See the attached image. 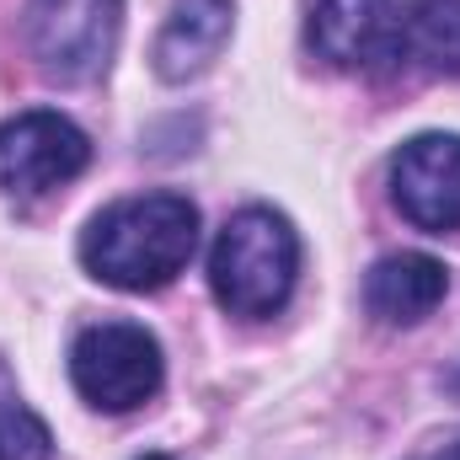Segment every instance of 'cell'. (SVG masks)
<instances>
[{"label": "cell", "mask_w": 460, "mask_h": 460, "mask_svg": "<svg viewBox=\"0 0 460 460\" xmlns=\"http://www.w3.org/2000/svg\"><path fill=\"white\" fill-rule=\"evenodd\" d=\"M139 460H172V456H139Z\"/></svg>", "instance_id": "cell-13"}, {"label": "cell", "mask_w": 460, "mask_h": 460, "mask_svg": "<svg viewBox=\"0 0 460 460\" xmlns=\"http://www.w3.org/2000/svg\"><path fill=\"white\" fill-rule=\"evenodd\" d=\"M235 27V5L230 0H177V11L166 16L161 38H155V75L182 86L193 75H204L230 43Z\"/></svg>", "instance_id": "cell-9"}, {"label": "cell", "mask_w": 460, "mask_h": 460, "mask_svg": "<svg viewBox=\"0 0 460 460\" xmlns=\"http://www.w3.org/2000/svg\"><path fill=\"white\" fill-rule=\"evenodd\" d=\"M123 0H32L27 5V49L38 70L59 86L97 81L118 54Z\"/></svg>", "instance_id": "cell-3"}, {"label": "cell", "mask_w": 460, "mask_h": 460, "mask_svg": "<svg viewBox=\"0 0 460 460\" xmlns=\"http://www.w3.org/2000/svg\"><path fill=\"white\" fill-rule=\"evenodd\" d=\"M92 166V139L65 113L32 108L0 123V193L43 199Z\"/></svg>", "instance_id": "cell-5"}, {"label": "cell", "mask_w": 460, "mask_h": 460, "mask_svg": "<svg viewBox=\"0 0 460 460\" xmlns=\"http://www.w3.org/2000/svg\"><path fill=\"white\" fill-rule=\"evenodd\" d=\"M439 460H460V445H450V450H445V456H439Z\"/></svg>", "instance_id": "cell-12"}, {"label": "cell", "mask_w": 460, "mask_h": 460, "mask_svg": "<svg viewBox=\"0 0 460 460\" xmlns=\"http://www.w3.org/2000/svg\"><path fill=\"white\" fill-rule=\"evenodd\" d=\"M391 199L429 235L460 230V134H418L391 155Z\"/></svg>", "instance_id": "cell-7"}, {"label": "cell", "mask_w": 460, "mask_h": 460, "mask_svg": "<svg viewBox=\"0 0 460 460\" xmlns=\"http://www.w3.org/2000/svg\"><path fill=\"white\" fill-rule=\"evenodd\" d=\"M450 295V273L429 252H391L369 268L364 279V305L385 327H418L429 322Z\"/></svg>", "instance_id": "cell-8"}, {"label": "cell", "mask_w": 460, "mask_h": 460, "mask_svg": "<svg viewBox=\"0 0 460 460\" xmlns=\"http://www.w3.org/2000/svg\"><path fill=\"white\" fill-rule=\"evenodd\" d=\"M0 445H5V460H54L49 429L27 407H0Z\"/></svg>", "instance_id": "cell-11"}, {"label": "cell", "mask_w": 460, "mask_h": 460, "mask_svg": "<svg viewBox=\"0 0 460 460\" xmlns=\"http://www.w3.org/2000/svg\"><path fill=\"white\" fill-rule=\"evenodd\" d=\"M407 54L434 75H460V0H407Z\"/></svg>", "instance_id": "cell-10"}, {"label": "cell", "mask_w": 460, "mask_h": 460, "mask_svg": "<svg viewBox=\"0 0 460 460\" xmlns=\"http://www.w3.org/2000/svg\"><path fill=\"white\" fill-rule=\"evenodd\" d=\"M295 279H300V235L279 209L252 204L220 226L209 246V289L230 316L262 322L284 311L295 295Z\"/></svg>", "instance_id": "cell-2"}, {"label": "cell", "mask_w": 460, "mask_h": 460, "mask_svg": "<svg viewBox=\"0 0 460 460\" xmlns=\"http://www.w3.org/2000/svg\"><path fill=\"white\" fill-rule=\"evenodd\" d=\"M199 246V209L182 193H139L108 204L86 235H81V262L92 279L145 295L166 289Z\"/></svg>", "instance_id": "cell-1"}, {"label": "cell", "mask_w": 460, "mask_h": 460, "mask_svg": "<svg viewBox=\"0 0 460 460\" xmlns=\"http://www.w3.org/2000/svg\"><path fill=\"white\" fill-rule=\"evenodd\" d=\"M305 38L327 65L364 75L391 70L407 54V22L396 0H316Z\"/></svg>", "instance_id": "cell-6"}, {"label": "cell", "mask_w": 460, "mask_h": 460, "mask_svg": "<svg viewBox=\"0 0 460 460\" xmlns=\"http://www.w3.org/2000/svg\"><path fill=\"white\" fill-rule=\"evenodd\" d=\"M0 460H5V445H0Z\"/></svg>", "instance_id": "cell-14"}, {"label": "cell", "mask_w": 460, "mask_h": 460, "mask_svg": "<svg viewBox=\"0 0 460 460\" xmlns=\"http://www.w3.org/2000/svg\"><path fill=\"white\" fill-rule=\"evenodd\" d=\"M166 358L161 343L139 322H102L86 327L70 348V380L86 407L97 412H134L161 391Z\"/></svg>", "instance_id": "cell-4"}]
</instances>
